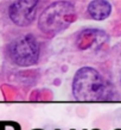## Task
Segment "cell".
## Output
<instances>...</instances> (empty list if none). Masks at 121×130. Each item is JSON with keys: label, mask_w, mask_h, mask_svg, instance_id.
Returning a JSON list of instances; mask_svg holds the SVG:
<instances>
[{"label": "cell", "mask_w": 121, "mask_h": 130, "mask_svg": "<svg viewBox=\"0 0 121 130\" xmlns=\"http://www.w3.org/2000/svg\"><path fill=\"white\" fill-rule=\"evenodd\" d=\"M83 130H86V129H83Z\"/></svg>", "instance_id": "cell-12"}, {"label": "cell", "mask_w": 121, "mask_h": 130, "mask_svg": "<svg viewBox=\"0 0 121 130\" xmlns=\"http://www.w3.org/2000/svg\"><path fill=\"white\" fill-rule=\"evenodd\" d=\"M40 45L32 34L18 36L8 44V56L11 61L20 67H30L38 62Z\"/></svg>", "instance_id": "cell-3"}, {"label": "cell", "mask_w": 121, "mask_h": 130, "mask_svg": "<svg viewBox=\"0 0 121 130\" xmlns=\"http://www.w3.org/2000/svg\"><path fill=\"white\" fill-rule=\"evenodd\" d=\"M33 130H43V129H33Z\"/></svg>", "instance_id": "cell-7"}, {"label": "cell", "mask_w": 121, "mask_h": 130, "mask_svg": "<svg viewBox=\"0 0 121 130\" xmlns=\"http://www.w3.org/2000/svg\"><path fill=\"white\" fill-rule=\"evenodd\" d=\"M38 1L37 0H18L11 3L8 16L18 26H28L35 20Z\"/></svg>", "instance_id": "cell-4"}, {"label": "cell", "mask_w": 121, "mask_h": 130, "mask_svg": "<svg viewBox=\"0 0 121 130\" xmlns=\"http://www.w3.org/2000/svg\"><path fill=\"white\" fill-rule=\"evenodd\" d=\"M115 130H121V129H115Z\"/></svg>", "instance_id": "cell-9"}, {"label": "cell", "mask_w": 121, "mask_h": 130, "mask_svg": "<svg viewBox=\"0 0 121 130\" xmlns=\"http://www.w3.org/2000/svg\"><path fill=\"white\" fill-rule=\"evenodd\" d=\"M71 130H75V129H71Z\"/></svg>", "instance_id": "cell-10"}, {"label": "cell", "mask_w": 121, "mask_h": 130, "mask_svg": "<svg viewBox=\"0 0 121 130\" xmlns=\"http://www.w3.org/2000/svg\"><path fill=\"white\" fill-rule=\"evenodd\" d=\"M56 130H59V129H56Z\"/></svg>", "instance_id": "cell-11"}, {"label": "cell", "mask_w": 121, "mask_h": 130, "mask_svg": "<svg viewBox=\"0 0 121 130\" xmlns=\"http://www.w3.org/2000/svg\"><path fill=\"white\" fill-rule=\"evenodd\" d=\"M76 20L75 6L71 1H55L49 5L38 19L40 31L54 36L70 26Z\"/></svg>", "instance_id": "cell-2"}, {"label": "cell", "mask_w": 121, "mask_h": 130, "mask_svg": "<svg viewBox=\"0 0 121 130\" xmlns=\"http://www.w3.org/2000/svg\"><path fill=\"white\" fill-rule=\"evenodd\" d=\"M112 12V5L106 0H94L88 5V14L95 20H105Z\"/></svg>", "instance_id": "cell-5"}, {"label": "cell", "mask_w": 121, "mask_h": 130, "mask_svg": "<svg viewBox=\"0 0 121 130\" xmlns=\"http://www.w3.org/2000/svg\"><path fill=\"white\" fill-rule=\"evenodd\" d=\"M72 94L78 102L93 103L112 99L108 84L91 67H83L76 72L72 80Z\"/></svg>", "instance_id": "cell-1"}, {"label": "cell", "mask_w": 121, "mask_h": 130, "mask_svg": "<svg viewBox=\"0 0 121 130\" xmlns=\"http://www.w3.org/2000/svg\"><path fill=\"white\" fill-rule=\"evenodd\" d=\"M7 126H11L12 130H21L19 123L17 122H12V121H7ZM0 130H4V124H3V121L0 122Z\"/></svg>", "instance_id": "cell-6"}, {"label": "cell", "mask_w": 121, "mask_h": 130, "mask_svg": "<svg viewBox=\"0 0 121 130\" xmlns=\"http://www.w3.org/2000/svg\"><path fill=\"white\" fill-rule=\"evenodd\" d=\"M93 130H100V129H93Z\"/></svg>", "instance_id": "cell-8"}]
</instances>
